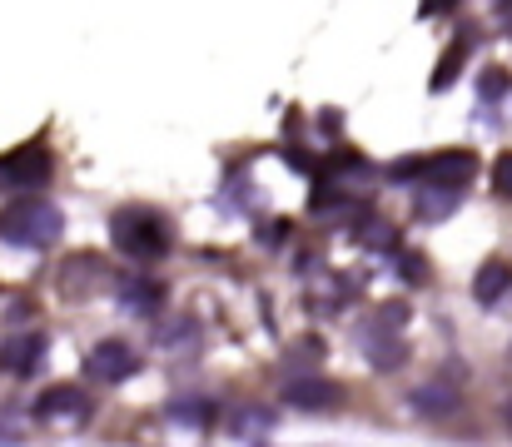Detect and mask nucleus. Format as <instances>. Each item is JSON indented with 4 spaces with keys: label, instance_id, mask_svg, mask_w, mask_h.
Masks as SVG:
<instances>
[{
    "label": "nucleus",
    "instance_id": "f257e3e1",
    "mask_svg": "<svg viewBox=\"0 0 512 447\" xmlns=\"http://www.w3.org/2000/svg\"><path fill=\"white\" fill-rule=\"evenodd\" d=\"M110 234H115V249L130 259H165L170 254V224L155 209H120Z\"/></svg>",
    "mask_w": 512,
    "mask_h": 447
},
{
    "label": "nucleus",
    "instance_id": "f03ea898",
    "mask_svg": "<svg viewBox=\"0 0 512 447\" xmlns=\"http://www.w3.org/2000/svg\"><path fill=\"white\" fill-rule=\"evenodd\" d=\"M60 229H65L60 209L35 204V199L10 204V209L0 214V239H5V244H20V249H45V244L60 239Z\"/></svg>",
    "mask_w": 512,
    "mask_h": 447
},
{
    "label": "nucleus",
    "instance_id": "7ed1b4c3",
    "mask_svg": "<svg viewBox=\"0 0 512 447\" xmlns=\"http://www.w3.org/2000/svg\"><path fill=\"white\" fill-rule=\"evenodd\" d=\"M473 169H478V159H473L468 149H438V154H428V159L418 164V179H423L428 189L458 194V189L473 179Z\"/></svg>",
    "mask_w": 512,
    "mask_h": 447
},
{
    "label": "nucleus",
    "instance_id": "20e7f679",
    "mask_svg": "<svg viewBox=\"0 0 512 447\" xmlns=\"http://www.w3.org/2000/svg\"><path fill=\"white\" fill-rule=\"evenodd\" d=\"M284 403L289 408H304V413H329V408H339L343 403V388L334 378H294V383H284Z\"/></svg>",
    "mask_w": 512,
    "mask_h": 447
},
{
    "label": "nucleus",
    "instance_id": "39448f33",
    "mask_svg": "<svg viewBox=\"0 0 512 447\" xmlns=\"http://www.w3.org/2000/svg\"><path fill=\"white\" fill-rule=\"evenodd\" d=\"M135 368H140V353H135L130 343H120V338H105V343L90 353V373L105 378V383H125Z\"/></svg>",
    "mask_w": 512,
    "mask_h": 447
},
{
    "label": "nucleus",
    "instance_id": "423d86ee",
    "mask_svg": "<svg viewBox=\"0 0 512 447\" xmlns=\"http://www.w3.org/2000/svg\"><path fill=\"white\" fill-rule=\"evenodd\" d=\"M50 179V154L40 145L15 149L0 159V184H45Z\"/></svg>",
    "mask_w": 512,
    "mask_h": 447
},
{
    "label": "nucleus",
    "instance_id": "0eeeda50",
    "mask_svg": "<svg viewBox=\"0 0 512 447\" xmlns=\"http://www.w3.org/2000/svg\"><path fill=\"white\" fill-rule=\"evenodd\" d=\"M40 358H45V338H40V333H15V338L0 343V373L25 378V373L40 368Z\"/></svg>",
    "mask_w": 512,
    "mask_h": 447
},
{
    "label": "nucleus",
    "instance_id": "6e6552de",
    "mask_svg": "<svg viewBox=\"0 0 512 447\" xmlns=\"http://www.w3.org/2000/svg\"><path fill=\"white\" fill-rule=\"evenodd\" d=\"M413 413H423V418H448L453 408H458V388L448 383V378H433V383H423V388H413Z\"/></svg>",
    "mask_w": 512,
    "mask_h": 447
},
{
    "label": "nucleus",
    "instance_id": "1a4fd4ad",
    "mask_svg": "<svg viewBox=\"0 0 512 447\" xmlns=\"http://www.w3.org/2000/svg\"><path fill=\"white\" fill-rule=\"evenodd\" d=\"M35 413L40 418H85V393L70 388V383H55L35 398Z\"/></svg>",
    "mask_w": 512,
    "mask_h": 447
},
{
    "label": "nucleus",
    "instance_id": "9d476101",
    "mask_svg": "<svg viewBox=\"0 0 512 447\" xmlns=\"http://www.w3.org/2000/svg\"><path fill=\"white\" fill-rule=\"evenodd\" d=\"M508 289H512V264L508 259H488V264L478 269V279H473V298H478V303H498Z\"/></svg>",
    "mask_w": 512,
    "mask_h": 447
},
{
    "label": "nucleus",
    "instance_id": "9b49d317",
    "mask_svg": "<svg viewBox=\"0 0 512 447\" xmlns=\"http://www.w3.org/2000/svg\"><path fill=\"white\" fill-rule=\"evenodd\" d=\"M463 60H468V45H463V40H453V45H448V55H443V65L433 70V90H448Z\"/></svg>",
    "mask_w": 512,
    "mask_h": 447
},
{
    "label": "nucleus",
    "instance_id": "f8f14e48",
    "mask_svg": "<svg viewBox=\"0 0 512 447\" xmlns=\"http://www.w3.org/2000/svg\"><path fill=\"white\" fill-rule=\"evenodd\" d=\"M478 90H483V100H488V105H493V100H503V95H508V70H498V65H493V70H483V75H478Z\"/></svg>",
    "mask_w": 512,
    "mask_h": 447
},
{
    "label": "nucleus",
    "instance_id": "ddd939ff",
    "mask_svg": "<svg viewBox=\"0 0 512 447\" xmlns=\"http://www.w3.org/2000/svg\"><path fill=\"white\" fill-rule=\"evenodd\" d=\"M125 289H130V294H125L130 298V308H160V298H165L160 294V284H125Z\"/></svg>",
    "mask_w": 512,
    "mask_h": 447
},
{
    "label": "nucleus",
    "instance_id": "4468645a",
    "mask_svg": "<svg viewBox=\"0 0 512 447\" xmlns=\"http://www.w3.org/2000/svg\"><path fill=\"white\" fill-rule=\"evenodd\" d=\"M493 184H498L503 199H512V149L508 154H498V164H493Z\"/></svg>",
    "mask_w": 512,
    "mask_h": 447
},
{
    "label": "nucleus",
    "instance_id": "2eb2a0df",
    "mask_svg": "<svg viewBox=\"0 0 512 447\" xmlns=\"http://www.w3.org/2000/svg\"><path fill=\"white\" fill-rule=\"evenodd\" d=\"M204 403H179L174 408V423H209V413H199Z\"/></svg>",
    "mask_w": 512,
    "mask_h": 447
},
{
    "label": "nucleus",
    "instance_id": "dca6fc26",
    "mask_svg": "<svg viewBox=\"0 0 512 447\" xmlns=\"http://www.w3.org/2000/svg\"><path fill=\"white\" fill-rule=\"evenodd\" d=\"M493 15H498V25L512 35V0H493Z\"/></svg>",
    "mask_w": 512,
    "mask_h": 447
},
{
    "label": "nucleus",
    "instance_id": "f3484780",
    "mask_svg": "<svg viewBox=\"0 0 512 447\" xmlns=\"http://www.w3.org/2000/svg\"><path fill=\"white\" fill-rule=\"evenodd\" d=\"M458 0H423V15H448Z\"/></svg>",
    "mask_w": 512,
    "mask_h": 447
},
{
    "label": "nucleus",
    "instance_id": "a211bd4d",
    "mask_svg": "<svg viewBox=\"0 0 512 447\" xmlns=\"http://www.w3.org/2000/svg\"><path fill=\"white\" fill-rule=\"evenodd\" d=\"M503 423H508V428H512V398H508V403H503Z\"/></svg>",
    "mask_w": 512,
    "mask_h": 447
}]
</instances>
